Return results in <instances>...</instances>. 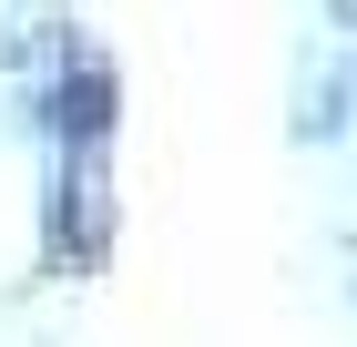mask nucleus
Returning a JSON list of instances; mask_svg holds the SVG:
<instances>
[{
    "label": "nucleus",
    "instance_id": "f257e3e1",
    "mask_svg": "<svg viewBox=\"0 0 357 347\" xmlns=\"http://www.w3.org/2000/svg\"><path fill=\"white\" fill-rule=\"evenodd\" d=\"M102 123H112V82H102V72H82L72 92H61V133H82V143H92Z\"/></svg>",
    "mask_w": 357,
    "mask_h": 347
},
{
    "label": "nucleus",
    "instance_id": "f03ea898",
    "mask_svg": "<svg viewBox=\"0 0 357 347\" xmlns=\"http://www.w3.org/2000/svg\"><path fill=\"white\" fill-rule=\"evenodd\" d=\"M337 21H357V0H337Z\"/></svg>",
    "mask_w": 357,
    "mask_h": 347
}]
</instances>
